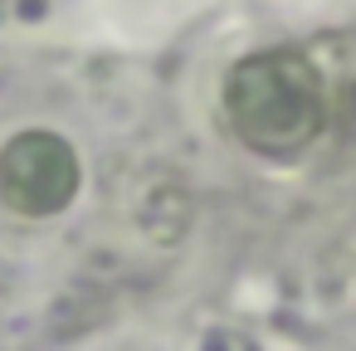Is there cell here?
Wrapping results in <instances>:
<instances>
[{
	"label": "cell",
	"instance_id": "obj_2",
	"mask_svg": "<svg viewBox=\"0 0 356 351\" xmlns=\"http://www.w3.org/2000/svg\"><path fill=\"white\" fill-rule=\"evenodd\" d=\"M79 195V156L59 132H20L0 147V205L49 220Z\"/></svg>",
	"mask_w": 356,
	"mask_h": 351
},
{
	"label": "cell",
	"instance_id": "obj_3",
	"mask_svg": "<svg viewBox=\"0 0 356 351\" xmlns=\"http://www.w3.org/2000/svg\"><path fill=\"white\" fill-rule=\"evenodd\" d=\"M322 79H327V103L332 117H341V127H356V40H337L317 54Z\"/></svg>",
	"mask_w": 356,
	"mask_h": 351
},
{
	"label": "cell",
	"instance_id": "obj_1",
	"mask_svg": "<svg viewBox=\"0 0 356 351\" xmlns=\"http://www.w3.org/2000/svg\"><path fill=\"white\" fill-rule=\"evenodd\" d=\"M225 117L254 156H268V161L302 156L332 122L317 54L307 49L244 54L225 79Z\"/></svg>",
	"mask_w": 356,
	"mask_h": 351
}]
</instances>
